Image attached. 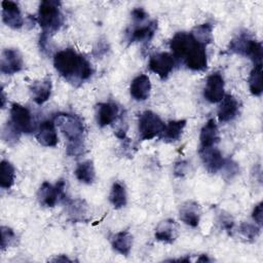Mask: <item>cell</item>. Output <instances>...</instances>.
Returning <instances> with one entry per match:
<instances>
[{"instance_id": "cell-1", "label": "cell", "mask_w": 263, "mask_h": 263, "mask_svg": "<svg viewBox=\"0 0 263 263\" xmlns=\"http://www.w3.org/2000/svg\"><path fill=\"white\" fill-rule=\"evenodd\" d=\"M172 54L179 62L192 71H205L208 69L206 45L199 43L190 33L178 32L170 42Z\"/></svg>"}, {"instance_id": "cell-2", "label": "cell", "mask_w": 263, "mask_h": 263, "mask_svg": "<svg viewBox=\"0 0 263 263\" xmlns=\"http://www.w3.org/2000/svg\"><path fill=\"white\" fill-rule=\"evenodd\" d=\"M53 66L58 73L71 84L78 86L92 75L91 64L73 48H66L53 55Z\"/></svg>"}, {"instance_id": "cell-3", "label": "cell", "mask_w": 263, "mask_h": 263, "mask_svg": "<svg viewBox=\"0 0 263 263\" xmlns=\"http://www.w3.org/2000/svg\"><path fill=\"white\" fill-rule=\"evenodd\" d=\"M59 1L44 0L39 4L37 22L41 28L39 38V46L42 51H45L50 37L55 34L64 24V16L60 9Z\"/></svg>"}, {"instance_id": "cell-4", "label": "cell", "mask_w": 263, "mask_h": 263, "mask_svg": "<svg viewBox=\"0 0 263 263\" xmlns=\"http://www.w3.org/2000/svg\"><path fill=\"white\" fill-rule=\"evenodd\" d=\"M55 125L66 137L68 143L66 152L69 156H76L83 152L84 125L81 118L75 114L59 113L52 118Z\"/></svg>"}, {"instance_id": "cell-5", "label": "cell", "mask_w": 263, "mask_h": 263, "mask_svg": "<svg viewBox=\"0 0 263 263\" xmlns=\"http://www.w3.org/2000/svg\"><path fill=\"white\" fill-rule=\"evenodd\" d=\"M164 122L154 112L146 110L139 115L138 129L139 137L142 141L151 140L162 134L164 129Z\"/></svg>"}, {"instance_id": "cell-6", "label": "cell", "mask_w": 263, "mask_h": 263, "mask_svg": "<svg viewBox=\"0 0 263 263\" xmlns=\"http://www.w3.org/2000/svg\"><path fill=\"white\" fill-rule=\"evenodd\" d=\"M65 181L60 180L54 185L43 182L37 192V198L41 205L46 208H53L59 200H66V195L64 192Z\"/></svg>"}, {"instance_id": "cell-7", "label": "cell", "mask_w": 263, "mask_h": 263, "mask_svg": "<svg viewBox=\"0 0 263 263\" xmlns=\"http://www.w3.org/2000/svg\"><path fill=\"white\" fill-rule=\"evenodd\" d=\"M178 61L170 52H155L150 55L148 68L161 80H164L174 71Z\"/></svg>"}, {"instance_id": "cell-8", "label": "cell", "mask_w": 263, "mask_h": 263, "mask_svg": "<svg viewBox=\"0 0 263 263\" xmlns=\"http://www.w3.org/2000/svg\"><path fill=\"white\" fill-rule=\"evenodd\" d=\"M14 127L25 134H31L34 130L32 114L27 107L13 103L10 107V120Z\"/></svg>"}, {"instance_id": "cell-9", "label": "cell", "mask_w": 263, "mask_h": 263, "mask_svg": "<svg viewBox=\"0 0 263 263\" xmlns=\"http://www.w3.org/2000/svg\"><path fill=\"white\" fill-rule=\"evenodd\" d=\"M24 67L23 55L16 48H6L2 51L0 58V71L6 75H12L20 72Z\"/></svg>"}, {"instance_id": "cell-10", "label": "cell", "mask_w": 263, "mask_h": 263, "mask_svg": "<svg viewBox=\"0 0 263 263\" xmlns=\"http://www.w3.org/2000/svg\"><path fill=\"white\" fill-rule=\"evenodd\" d=\"M225 82L224 78L220 73H212L208 76L205 86L203 88V97L210 103H219L224 95Z\"/></svg>"}, {"instance_id": "cell-11", "label": "cell", "mask_w": 263, "mask_h": 263, "mask_svg": "<svg viewBox=\"0 0 263 263\" xmlns=\"http://www.w3.org/2000/svg\"><path fill=\"white\" fill-rule=\"evenodd\" d=\"M157 30V21L152 20L149 22L141 23V24H134L130 30L127 31V40L128 43L140 42V41H150L155 32Z\"/></svg>"}, {"instance_id": "cell-12", "label": "cell", "mask_w": 263, "mask_h": 263, "mask_svg": "<svg viewBox=\"0 0 263 263\" xmlns=\"http://www.w3.org/2000/svg\"><path fill=\"white\" fill-rule=\"evenodd\" d=\"M199 154L205 170L210 174H216L223 167L225 158L223 157L221 151L215 146L199 149Z\"/></svg>"}, {"instance_id": "cell-13", "label": "cell", "mask_w": 263, "mask_h": 263, "mask_svg": "<svg viewBox=\"0 0 263 263\" xmlns=\"http://www.w3.org/2000/svg\"><path fill=\"white\" fill-rule=\"evenodd\" d=\"M2 6V21L11 29H20L24 25L21 9L16 2L4 0L1 2Z\"/></svg>"}, {"instance_id": "cell-14", "label": "cell", "mask_w": 263, "mask_h": 263, "mask_svg": "<svg viewBox=\"0 0 263 263\" xmlns=\"http://www.w3.org/2000/svg\"><path fill=\"white\" fill-rule=\"evenodd\" d=\"M36 139L45 147H55L58 145L59 138L53 119H46L40 122L36 132Z\"/></svg>"}, {"instance_id": "cell-15", "label": "cell", "mask_w": 263, "mask_h": 263, "mask_svg": "<svg viewBox=\"0 0 263 263\" xmlns=\"http://www.w3.org/2000/svg\"><path fill=\"white\" fill-rule=\"evenodd\" d=\"M239 110V104L235 97L232 95H224L223 99L220 101V106L218 109V119L220 122H229L233 120Z\"/></svg>"}, {"instance_id": "cell-16", "label": "cell", "mask_w": 263, "mask_h": 263, "mask_svg": "<svg viewBox=\"0 0 263 263\" xmlns=\"http://www.w3.org/2000/svg\"><path fill=\"white\" fill-rule=\"evenodd\" d=\"M151 91V82L147 75L140 74L133 79L129 86V93L133 99L139 102L146 101Z\"/></svg>"}, {"instance_id": "cell-17", "label": "cell", "mask_w": 263, "mask_h": 263, "mask_svg": "<svg viewBox=\"0 0 263 263\" xmlns=\"http://www.w3.org/2000/svg\"><path fill=\"white\" fill-rule=\"evenodd\" d=\"M119 115V107L113 102L99 103L97 106V122L101 127L113 123Z\"/></svg>"}, {"instance_id": "cell-18", "label": "cell", "mask_w": 263, "mask_h": 263, "mask_svg": "<svg viewBox=\"0 0 263 263\" xmlns=\"http://www.w3.org/2000/svg\"><path fill=\"white\" fill-rule=\"evenodd\" d=\"M179 215L181 221L186 225L197 227L200 220V206L193 200H187L181 205Z\"/></svg>"}, {"instance_id": "cell-19", "label": "cell", "mask_w": 263, "mask_h": 263, "mask_svg": "<svg viewBox=\"0 0 263 263\" xmlns=\"http://www.w3.org/2000/svg\"><path fill=\"white\" fill-rule=\"evenodd\" d=\"M51 89H52V83L49 77L33 82L30 86L32 100L37 105L44 104L49 99L51 95Z\"/></svg>"}, {"instance_id": "cell-20", "label": "cell", "mask_w": 263, "mask_h": 263, "mask_svg": "<svg viewBox=\"0 0 263 263\" xmlns=\"http://www.w3.org/2000/svg\"><path fill=\"white\" fill-rule=\"evenodd\" d=\"M220 141L219 130L217 123L214 119H209L200 129L199 135V142H200V149L209 148L215 146Z\"/></svg>"}, {"instance_id": "cell-21", "label": "cell", "mask_w": 263, "mask_h": 263, "mask_svg": "<svg viewBox=\"0 0 263 263\" xmlns=\"http://www.w3.org/2000/svg\"><path fill=\"white\" fill-rule=\"evenodd\" d=\"M154 235L159 241L173 243L178 236V226L173 219H165L157 225Z\"/></svg>"}, {"instance_id": "cell-22", "label": "cell", "mask_w": 263, "mask_h": 263, "mask_svg": "<svg viewBox=\"0 0 263 263\" xmlns=\"http://www.w3.org/2000/svg\"><path fill=\"white\" fill-rule=\"evenodd\" d=\"M111 246L115 252L127 256L132 250L133 236L127 230L119 231L112 236Z\"/></svg>"}, {"instance_id": "cell-23", "label": "cell", "mask_w": 263, "mask_h": 263, "mask_svg": "<svg viewBox=\"0 0 263 263\" xmlns=\"http://www.w3.org/2000/svg\"><path fill=\"white\" fill-rule=\"evenodd\" d=\"M186 122L187 121L185 119L170 121L167 124H165L162 134L159 136L160 140L167 143L179 141L186 126Z\"/></svg>"}, {"instance_id": "cell-24", "label": "cell", "mask_w": 263, "mask_h": 263, "mask_svg": "<svg viewBox=\"0 0 263 263\" xmlns=\"http://www.w3.org/2000/svg\"><path fill=\"white\" fill-rule=\"evenodd\" d=\"M74 175L79 182L87 185L92 184L96 179V171H95L93 162L91 160H84L78 163L74 171Z\"/></svg>"}, {"instance_id": "cell-25", "label": "cell", "mask_w": 263, "mask_h": 263, "mask_svg": "<svg viewBox=\"0 0 263 263\" xmlns=\"http://www.w3.org/2000/svg\"><path fill=\"white\" fill-rule=\"evenodd\" d=\"M249 88L253 96L259 97L263 91V82H262V63L254 64L253 69L250 72L249 76Z\"/></svg>"}, {"instance_id": "cell-26", "label": "cell", "mask_w": 263, "mask_h": 263, "mask_svg": "<svg viewBox=\"0 0 263 263\" xmlns=\"http://www.w3.org/2000/svg\"><path fill=\"white\" fill-rule=\"evenodd\" d=\"M109 200L115 209H121L126 205L127 194L125 187L121 182L117 181L113 183L109 194Z\"/></svg>"}, {"instance_id": "cell-27", "label": "cell", "mask_w": 263, "mask_h": 263, "mask_svg": "<svg viewBox=\"0 0 263 263\" xmlns=\"http://www.w3.org/2000/svg\"><path fill=\"white\" fill-rule=\"evenodd\" d=\"M15 179V170L11 162L2 160L0 163V186L3 189H9Z\"/></svg>"}, {"instance_id": "cell-28", "label": "cell", "mask_w": 263, "mask_h": 263, "mask_svg": "<svg viewBox=\"0 0 263 263\" xmlns=\"http://www.w3.org/2000/svg\"><path fill=\"white\" fill-rule=\"evenodd\" d=\"M190 34L199 43L208 45L213 41V26L208 23L198 25L193 28Z\"/></svg>"}, {"instance_id": "cell-29", "label": "cell", "mask_w": 263, "mask_h": 263, "mask_svg": "<svg viewBox=\"0 0 263 263\" xmlns=\"http://www.w3.org/2000/svg\"><path fill=\"white\" fill-rule=\"evenodd\" d=\"M262 53H263L262 43L260 41H257L251 38L246 47L243 57H248L249 59H251L254 62V64H261L262 55H263Z\"/></svg>"}, {"instance_id": "cell-30", "label": "cell", "mask_w": 263, "mask_h": 263, "mask_svg": "<svg viewBox=\"0 0 263 263\" xmlns=\"http://www.w3.org/2000/svg\"><path fill=\"white\" fill-rule=\"evenodd\" d=\"M21 132H18L14 125L8 121L6 122L5 126L3 127V130H2V139L9 145H12L14 144L15 142H17V140L20 139V136H21Z\"/></svg>"}, {"instance_id": "cell-31", "label": "cell", "mask_w": 263, "mask_h": 263, "mask_svg": "<svg viewBox=\"0 0 263 263\" xmlns=\"http://www.w3.org/2000/svg\"><path fill=\"white\" fill-rule=\"evenodd\" d=\"M82 200H68L66 203L69 205V214L73 217V220H83V216L85 213L84 205L82 204Z\"/></svg>"}, {"instance_id": "cell-32", "label": "cell", "mask_w": 263, "mask_h": 263, "mask_svg": "<svg viewBox=\"0 0 263 263\" xmlns=\"http://www.w3.org/2000/svg\"><path fill=\"white\" fill-rule=\"evenodd\" d=\"M239 231L248 239L254 240L260 234V226H258L256 223L252 224V223L243 222L239 226Z\"/></svg>"}, {"instance_id": "cell-33", "label": "cell", "mask_w": 263, "mask_h": 263, "mask_svg": "<svg viewBox=\"0 0 263 263\" xmlns=\"http://www.w3.org/2000/svg\"><path fill=\"white\" fill-rule=\"evenodd\" d=\"M15 242H16V235L14 231L7 226H2L1 227V249L4 250L10 246H13Z\"/></svg>"}, {"instance_id": "cell-34", "label": "cell", "mask_w": 263, "mask_h": 263, "mask_svg": "<svg viewBox=\"0 0 263 263\" xmlns=\"http://www.w3.org/2000/svg\"><path fill=\"white\" fill-rule=\"evenodd\" d=\"M221 171H223V173L226 175L227 179H231L233 176H235L238 173V165L236 162H234L231 159H225L224 165L221 168Z\"/></svg>"}, {"instance_id": "cell-35", "label": "cell", "mask_w": 263, "mask_h": 263, "mask_svg": "<svg viewBox=\"0 0 263 263\" xmlns=\"http://www.w3.org/2000/svg\"><path fill=\"white\" fill-rule=\"evenodd\" d=\"M134 24H141V23H145L146 20L148 18V13L146 12V10L142 7H137L135 9L132 10L130 12Z\"/></svg>"}, {"instance_id": "cell-36", "label": "cell", "mask_w": 263, "mask_h": 263, "mask_svg": "<svg viewBox=\"0 0 263 263\" xmlns=\"http://www.w3.org/2000/svg\"><path fill=\"white\" fill-rule=\"evenodd\" d=\"M262 217H263V202L260 201L259 203H257L252 212V218L255 221V223L257 225H259L260 227L262 226Z\"/></svg>"}, {"instance_id": "cell-37", "label": "cell", "mask_w": 263, "mask_h": 263, "mask_svg": "<svg viewBox=\"0 0 263 263\" xmlns=\"http://www.w3.org/2000/svg\"><path fill=\"white\" fill-rule=\"evenodd\" d=\"M187 168H188V163L187 161H179L175 164V167H174V173H175V176L177 177H181V176H184L187 172Z\"/></svg>"}, {"instance_id": "cell-38", "label": "cell", "mask_w": 263, "mask_h": 263, "mask_svg": "<svg viewBox=\"0 0 263 263\" xmlns=\"http://www.w3.org/2000/svg\"><path fill=\"white\" fill-rule=\"evenodd\" d=\"M221 224H222V227L224 229H226L227 231H231V229L233 228L234 222H233L232 218L229 215L222 214L221 215Z\"/></svg>"}, {"instance_id": "cell-39", "label": "cell", "mask_w": 263, "mask_h": 263, "mask_svg": "<svg viewBox=\"0 0 263 263\" xmlns=\"http://www.w3.org/2000/svg\"><path fill=\"white\" fill-rule=\"evenodd\" d=\"M51 261H54V262H59V261H63V262H66V261H68V262H70L71 261V259H69L66 255H60L59 257H57V258H54V259H52Z\"/></svg>"}, {"instance_id": "cell-40", "label": "cell", "mask_w": 263, "mask_h": 263, "mask_svg": "<svg viewBox=\"0 0 263 263\" xmlns=\"http://www.w3.org/2000/svg\"><path fill=\"white\" fill-rule=\"evenodd\" d=\"M197 261H198V262H210L211 259L208 257V255L202 254V255H200V257L197 259Z\"/></svg>"}, {"instance_id": "cell-41", "label": "cell", "mask_w": 263, "mask_h": 263, "mask_svg": "<svg viewBox=\"0 0 263 263\" xmlns=\"http://www.w3.org/2000/svg\"><path fill=\"white\" fill-rule=\"evenodd\" d=\"M5 105V96H4V90L3 87L1 88V108H4Z\"/></svg>"}]
</instances>
